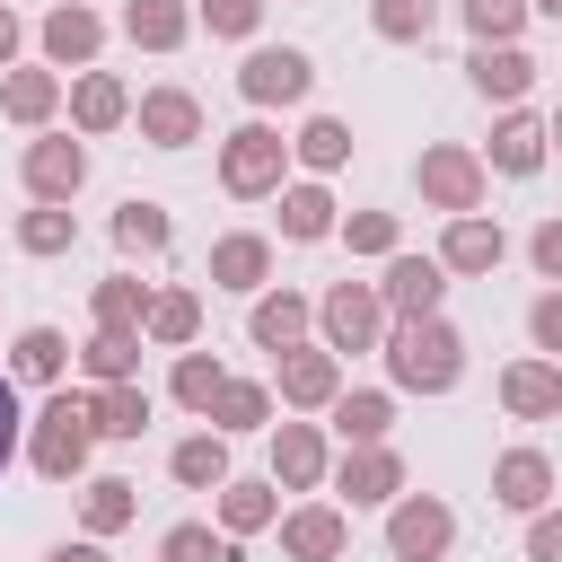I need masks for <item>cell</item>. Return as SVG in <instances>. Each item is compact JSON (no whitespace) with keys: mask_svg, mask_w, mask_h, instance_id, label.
Masks as SVG:
<instances>
[{"mask_svg":"<svg viewBox=\"0 0 562 562\" xmlns=\"http://www.w3.org/2000/svg\"><path fill=\"white\" fill-rule=\"evenodd\" d=\"M290 158H299L307 176H334V167L351 158V123H342V114H307L299 140H290Z\"/></svg>","mask_w":562,"mask_h":562,"instance_id":"obj_35","label":"cell"},{"mask_svg":"<svg viewBox=\"0 0 562 562\" xmlns=\"http://www.w3.org/2000/svg\"><path fill=\"white\" fill-rule=\"evenodd\" d=\"M448 544H457V509H448L439 492L386 501V553H395V562H439Z\"/></svg>","mask_w":562,"mask_h":562,"instance_id":"obj_7","label":"cell"},{"mask_svg":"<svg viewBox=\"0 0 562 562\" xmlns=\"http://www.w3.org/2000/svg\"><path fill=\"white\" fill-rule=\"evenodd\" d=\"M334 228H342V211H334L325 176H299V184H281V237H290V246H325Z\"/></svg>","mask_w":562,"mask_h":562,"instance_id":"obj_26","label":"cell"},{"mask_svg":"<svg viewBox=\"0 0 562 562\" xmlns=\"http://www.w3.org/2000/svg\"><path fill=\"white\" fill-rule=\"evenodd\" d=\"M193 334H202V290H149L140 342H158V351H193Z\"/></svg>","mask_w":562,"mask_h":562,"instance_id":"obj_29","label":"cell"},{"mask_svg":"<svg viewBox=\"0 0 562 562\" xmlns=\"http://www.w3.org/2000/svg\"><path fill=\"white\" fill-rule=\"evenodd\" d=\"M351 255H369V263H386V255H404V220L395 211H342V228H334Z\"/></svg>","mask_w":562,"mask_h":562,"instance_id":"obj_41","label":"cell"},{"mask_svg":"<svg viewBox=\"0 0 562 562\" xmlns=\"http://www.w3.org/2000/svg\"><path fill=\"white\" fill-rule=\"evenodd\" d=\"M18 430H26V413H18V378L0 369V465L18 457Z\"/></svg>","mask_w":562,"mask_h":562,"instance_id":"obj_49","label":"cell"},{"mask_svg":"<svg viewBox=\"0 0 562 562\" xmlns=\"http://www.w3.org/2000/svg\"><path fill=\"white\" fill-rule=\"evenodd\" d=\"M132 518H140V483H123V474H88V483H79V527H88L97 544L123 536Z\"/></svg>","mask_w":562,"mask_h":562,"instance_id":"obj_28","label":"cell"},{"mask_svg":"<svg viewBox=\"0 0 562 562\" xmlns=\"http://www.w3.org/2000/svg\"><path fill=\"white\" fill-rule=\"evenodd\" d=\"M492 501L518 509V518L553 509V457H544V448H501V457H492Z\"/></svg>","mask_w":562,"mask_h":562,"instance_id":"obj_19","label":"cell"},{"mask_svg":"<svg viewBox=\"0 0 562 562\" xmlns=\"http://www.w3.org/2000/svg\"><path fill=\"white\" fill-rule=\"evenodd\" d=\"M237 97L263 105V114H272V105H307V97H316V61H307L299 44H255V53L237 61Z\"/></svg>","mask_w":562,"mask_h":562,"instance_id":"obj_6","label":"cell"},{"mask_svg":"<svg viewBox=\"0 0 562 562\" xmlns=\"http://www.w3.org/2000/svg\"><path fill=\"white\" fill-rule=\"evenodd\" d=\"M70 360L88 369V386H132V378H140V334H114V325H97V334H88Z\"/></svg>","mask_w":562,"mask_h":562,"instance_id":"obj_32","label":"cell"},{"mask_svg":"<svg viewBox=\"0 0 562 562\" xmlns=\"http://www.w3.org/2000/svg\"><path fill=\"white\" fill-rule=\"evenodd\" d=\"M465 88L483 97V105H527V88H536V61H527V44H474L465 53Z\"/></svg>","mask_w":562,"mask_h":562,"instance_id":"obj_14","label":"cell"},{"mask_svg":"<svg viewBox=\"0 0 562 562\" xmlns=\"http://www.w3.org/2000/svg\"><path fill=\"white\" fill-rule=\"evenodd\" d=\"M0 114H9V123H26V132H44V123L61 114V70H44V61L0 70Z\"/></svg>","mask_w":562,"mask_h":562,"instance_id":"obj_23","label":"cell"},{"mask_svg":"<svg viewBox=\"0 0 562 562\" xmlns=\"http://www.w3.org/2000/svg\"><path fill=\"white\" fill-rule=\"evenodd\" d=\"M220 386H228V369H220L211 351H176V369H167V395H176L184 413H202V422H211V404H220Z\"/></svg>","mask_w":562,"mask_h":562,"instance_id":"obj_37","label":"cell"},{"mask_svg":"<svg viewBox=\"0 0 562 562\" xmlns=\"http://www.w3.org/2000/svg\"><path fill=\"white\" fill-rule=\"evenodd\" d=\"M132 123H140L149 149H193V140H202V97L167 79V88H149V97L132 105Z\"/></svg>","mask_w":562,"mask_h":562,"instance_id":"obj_18","label":"cell"},{"mask_svg":"<svg viewBox=\"0 0 562 562\" xmlns=\"http://www.w3.org/2000/svg\"><path fill=\"white\" fill-rule=\"evenodd\" d=\"M325 483L342 492V509H386V501H404V457H395L386 439H378V448H342Z\"/></svg>","mask_w":562,"mask_h":562,"instance_id":"obj_11","label":"cell"},{"mask_svg":"<svg viewBox=\"0 0 562 562\" xmlns=\"http://www.w3.org/2000/svg\"><path fill=\"white\" fill-rule=\"evenodd\" d=\"M211 430H220V439H237V430H272V386L228 378V386H220V404H211Z\"/></svg>","mask_w":562,"mask_h":562,"instance_id":"obj_38","label":"cell"},{"mask_svg":"<svg viewBox=\"0 0 562 562\" xmlns=\"http://www.w3.org/2000/svg\"><path fill=\"white\" fill-rule=\"evenodd\" d=\"M88 316L114 325V334H140V316H149V281H140V272H105V281L88 290Z\"/></svg>","mask_w":562,"mask_h":562,"instance_id":"obj_34","label":"cell"},{"mask_svg":"<svg viewBox=\"0 0 562 562\" xmlns=\"http://www.w3.org/2000/svg\"><path fill=\"white\" fill-rule=\"evenodd\" d=\"M307 325H316V299H299V290H255V307H246L255 351H290V342H307Z\"/></svg>","mask_w":562,"mask_h":562,"instance_id":"obj_22","label":"cell"},{"mask_svg":"<svg viewBox=\"0 0 562 562\" xmlns=\"http://www.w3.org/2000/svg\"><path fill=\"white\" fill-rule=\"evenodd\" d=\"M281 553H290V562H342V553H351V509H342V501H299V509H281Z\"/></svg>","mask_w":562,"mask_h":562,"instance_id":"obj_13","label":"cell"},{"mask_svg":"<svg viewBox=\"0 0 562 562\" xmlns=\"http://www.w3.org/2000/svg\"><path fill=\"white\" fill-rule=\"evenodd\" d=\"M527 263H536V281H553V290H562V211L527 228Z\"/></svg>","mask_w":562,"mask_h":562,"instance_id":"obj_47","label":"cell"},{"mask_svg":"<svg viewBox=\"0 0 562 562\" xmlns=\"http://www.w3.org/2000/svg\"><path fill=\"white\" fill-rule=\"evenodd\" d=\"M527 18H553L562 26V0H527Z\"/></svg>","mask_w":562,"mask_h":562,"instance_id":"obj_53","label":"cell"},{"mask_svg":"<svg viewBox=\"0 0 562 562\" xmlns=\"http://www.w3.org/2000/svg\"><path fill=\"white\" fill-rule=\"evenodd\" d=\"M167 474H176L184 492H220V483H228V439H220V430L176 439V448H167Z\"/></svg>","mask_w":562,"mask_h":562,"instance_id":"obj_33","label":"cell"},{"mask_svg":"<svg viewBox=\"0 0 562 562\" xmlns=\"http://www.w3.org/2000/svg\"><path fill=\"white\" fill-rule=\"evenodd\" d=\"M544 149H553V158H562V105H553V114H544Z\"/></svg>","mask_w":562,"mask_h":562,"instance_id":"obj_52","label":"cell"},{"mask_svg":"<svg viewBox=\"0 0 562 562\" xmlns=\"http://www.w3.org/2000/svg\"><path fill=\"white\" fill-rule=\"evenodd\" d=\"M527 562H562V509H536L527 518Z\"/></svg>","mask_w":562,"mask_h":562,"instance_id":"obj_48","label":"cell"},{"mask_svg":"<svg viewBox=\"0 0 562 562\" xmlns=\"http://www.w3.org/2000/svg\"><path fill=\"white\" fill-rule=\"evenodd\" d=\"M457 18H465V35H474V44H518L527 0H457Z\"/></svg>","mask_w":562,"mask_h":562,"instance_id":"obj_43","label":"cell"},{"mask_svg":"<svg viewBox=\"0 0 562 562\" xmlns=\"http://www.w3.org/2000/svg\"><path fill=\"white\" fill-rule=\"evenodd\" d=\"M281 176H290V140L255 114V123H237L228 140H220V184L237 193V202H263V193H281Z\"/></svg>","mask_w":562,"mask_h":562,"instance_id":"obj_4","label":"cell"},{"mask_svg":"<svg viewBox=\"0 0 562 562\" xmlns=\"http://www.w3.org/2000/svg\"><path fill=\"white\" fill-rule=\"evenodd\" d=\"M70 246H79L70 202H35V211H18V255H70Z\"/></svg>","mask_w":562,"mask_h":562,"instance_id":"obj_40","label":"cell"},{"mask_svg":"<svg viewBox=\"0 0 562 562\" xmlns=\"http://www.w3.org/2000/svg\"><path fill=\"white\" fill-rule=\"evenodd\" d=\"M553 149H544V114H527V105H509L501 123H492V149H483V167L492 176H536Z\"/></svg>","mask_w":562,"mask_h":562,"instance_id":"obj_24","label":"cell"},{"mask_svg":"<svg viewBox=\"0 0 562 562\" xmlns=\"http://www.w3.org/2000/svg\"><path fill=\"white\" fill-rule=\"evenodd\" d=\"M501 413L509 422H562V360H509L501 369Z\"/></svg>","mask_w":562,"mask_h":562,"instance_id":"obj_20","label":"cell"},{"mask_svg":"<svg viewBox=\"0 0 562 562\" xmlns=\"http://www.w3.org/2000/svg\"><path fill=\"white\" fill-rule=\"evenodd\" d=\"M44 562H105V544H97V536H79V544H53Z\"/></svg>","mask_w":562,"mask_h":562,"instance_id":"obj_51","label":"cell"},{"mask_svg":"<svg viewBox=\"0 0 562 562\" xmlns=\"http://www.w3.org/2000/svg\"><path fill=\"white\" fill-rule=\"evenodd\" d=\"M413 184H422V202H430V211L465 220V211H483L492 167H483V149H465V140H430V149L413 158Z\"/></svg>","mask_w":562,"mask_h":562,"instance_id":"obj_3","label":"cell"},{"mask_svg":"<svg viewBox=\"0 0 562 562\" xmlns=\"http://www.w3.org/2000/svg\"><path fill=\"white\" fill-rule=\"evenodd\" d=\"M211 290H237V299L272 290V237H255V228L211 237Z\"/></svg>","mask_w":562,"mask_h":562,"instance_id":"obj_21","label":"cell"},{"mask_svg":"<svg viewBox=\"0 0 562 562\" xmlns=\"http://www.w3.org/2000/svg\"><path fill=\"white\" fill-rule=\"evenodd\" d=\"M439 299H448V272H439V255H386V272H378V307H386V325L439 316Z\"/></svg>","mask_w":562,"mask_h":562,"instance_id":"obj_10","label":"cell"},{"mask_svg":"<svg viewBox=\"0 0 562 562\" xmlns=\"http://www.w3.org/2000/svg\"><path fill=\"white\" fill-rule=\"evenodd\" d=\"M35 44H44V70H88L105 53V18L88 0H53L44 26H35Z\"/></svg>","mask_w":562,"mask_h":562,"instance_id":"obj_12","label":"cell"},{"mask_svg":"<svg viewBox=\"0 0 562 562\" xmlns=\"http://www.w3.org/2000/svg\"><path fill=\"white\" fill-rule=\"evenodd\" d=\"M378 360H386L395 395H448V386L465 378V334H457L448 316H413V325H386Z\"/></svg>","mask_w":562,"mask_h":562,"instance_id":"obj_1","label":"cell"},{"mask_svg":"<svg viewBox=\"0 0 562 562\" xmlns=\"http://www.w3.org/2000/svg\"><path fill=\"white\" fill-rule=\"evenodd\" d=\"M88 413H97V439H140V430H149V386H140V378H132V386H97Z\"/></svg>","mask_w":562,"mask_h":562,"instance_id":"obj_39","label":"cell"},{"mask_svg":"<svg viewBox=\"0 0 562 562\" xmlns=\"http://www.w3.org/2000/svg\"><path fill=\"white\" fill-rule=\"evenodd\" d=\"M88 457H97V413H88V395L53 386V395L35 404V422H26V465H35L44 483H79Z\"/></svg>","mask_w":562,"mask_h":562,"instance_id":"obj_2","label":"cell"},{"mask_svg":"<svg viewBox=\"0 0 562 562\" xmlns=\"http://www.w3.org/2000/svg\"><path fill=\"white\" fill-rule=\"evenodd\" d=\"M527 342H536V360H562V290L527 299Z\"/></svg>","mask_w":562,"mask_h":562,"instance_id":"obj_46","label":"cell"},{"mask_svg":"<svg viewBox=\"0 0 562 562\" xmlns=\"http://www.w3.org/2000/svg\"><path fill=\"white\" fill-rule=\"evenodd\" d=\"M272 395H281L290 413H325V404L342 395V360H334L325 342H290V351H272Z\"/></svg>","mask_w":562,"mask_h":562,"instance_id":"obj_9","label":"cell"},{"mask_svg":"<svg viewBox=\"0 0 562 562\" xmlns=\"http://www.w3.org/2000/svg\"><path fill=\"white\" fill-rule=\"evenodd\" d=\"M123 35L140 53H176L193 35V0H123Z\"/></svg>","mask_w":562,"mask_h":562,"instance_id":"obj_30","label":"cell"},{"mask_svg":"<svg viewBox=\"0 0 562 562\" xmlns=\"http://www.w3.org/2000/svg\"><path fill=\"white\" fill-rule=\"evenodd\" d=\"M114 246H123V255H167V246H176L167 202H140V193H132V202L114 211Z\"/></svg>","mask_w":562,"mask_h":562,"instance_id":"obj_36","label":"cell"},{"mask_svg":"<svg viewBox=\"0 0 562 562\" xmlns=\"http://www.w3.org/2000/svg\"><path fill=\"white\" fill-rule=\"evenodd\" d=\"M158 562H237V544H228V536H211L202 518H184V527H167V536H158Z\"/></svg>","mask_w":562,"mask_h":562,"instance_id":"obj_45","label":"cell"},{"mask_svg":"<svg viewBox=\"0 0 562 562\" xmlns=\"http://www.w3.org/2000/svg\"><path fill=\"white\" fill-rule=\"evenodd\" d=\"M61 105H70L79 132H114V123H132V88H123L114 70H79V79L61 88Z\"/></svg>","mask_w":562,"mask_h":562,"instance_id":"obj_25","label":"cell"},{"mask_svg":"<svg viewBox=\"0 0 562 562\" xmlns=\"http://www.w3.org/2000/svg\"><path fill=\"white\" fill-rule=\"evenodd\" d=\"M316 342L342 360V351H378L386 342V307H378V281H334L316 299Z\"/></svg>","mask_w":562,"mask_h":562,"instance_id":"obj_5","label":"cell"},{"mask_svg":"<svg viewBox=\"0 0 562 562\" xmlns=\"http://www.w3.org/2000/svg\"><path fill=\"white\" fill-rule=\"evenodd\" d=\"M211 509H220V536L246 544V536L281 527V483H272V474H228V483L211 492Z\"/></svg>","mask_w":562,"mask_h":562,"instance_id":"obj_17","label":"cell"},{"mask_svg":"<svg viewBox=\"0 0 562 562\" xmlns=\"http://www.w3.org/2000/svg\"><path fill=\"white\" fill-rule=\"evenodd\" d=\"M325 413H334V439H342V448H378V439L395 430V395H386V386H342Z\"/></svg>","mask_w":562,"mask_h":562,"instance_id":"obj_27","label":"cell"},{"mask_svg":"<svg viewBox=\"0 0 562 562\" xmlns=\"http://www.w3.org/2000/svg\"><path fill=\"white\" fill-rule=\"evenodd\" d=\"M325 474H334L325 430L316 422H272V483L281 492H325Z\"/></svg>","mask_w":562,"mask_h":562,"instance_id":"obj_16","label":"cell"},{"mask_svg":"<svg viewBox=\"0 0 562 562\" xmlns=\"http://www.w3.org/2000/svg\"><path fill=\"white\" fill-rule=\"evenodd\" d=\"M18 184H26V202H70L88 184V140H70V132L26 140L18 149Z\"/></svg>","mask_w":562,"mask_h":562,"instance_id":"obj_8","label":"cell"},{"mask_svg":"<svg viewBox=\"0 0 562 562\" xmlns=\"http://www.w3.org/2000/svg\"><path fill=\"white\" fill-rule=\"evenodd\" d=\"M369 26H378V44H430L439 0H369Z\"/></svg>","mask_w":562,"mask_h":562,"instance_id":"obj_42","label":"cell"},{"mask_svg":"<svg viewBox=\"0 0 562 562\" xmlns=\"http://www.w3.org/2000/svg\"><path fill=\"white\" fill-rule=\"evenodd\" d=\"M18 44H26V26H18V9L0 0V70H18Z\"/></svg>","mask_w":562,"mask_h":562,"instance_id":"obj_50","label":"cell"},{"mask_svg":"<svg viewBox=\"0 0 562 562\" xmlns=\"http://www.w3.org/2000/svg\"><path fill=\"white\" fill-rule=\"evenodd\" d=\"M501 255H509V237H501V220H492V211H465V220H448V228H439V272H448V281L501 272Z\"/></svg>","mask_w":562,"mask_h":562,"instance_id":"obj_15","label":"cell"},{"mask_svg":"<svg viewBox=\"0 0 562 562\" xmlns=\"http://www.w3.org/2000/svg\"><path fill=\"white\" fill-rule=\"evenodd\" d=\"M61 369H70V334H61V325H26V334L9 342V378H26V386H61Z\"/></svg>","mask_w":562,"mask_h":562,"instance_id":"obj_31","label":"cell"},{"mask_svg":"<svg viewBox=\"0 0 562 562\" xmlns=\"http://www.w3.org/2000/svg\"><path fill=\"white\" fill-rule=\"evenodd\" d=\"M193 26H211L220 44H255V26H263V0H193Z\"/></svg>","mask_w":562,"mask_h":562,"instance_id":"obj_44","label":"cell"}]
</instances>
